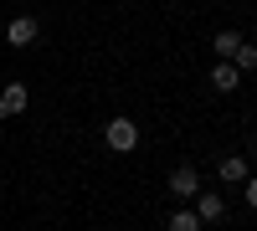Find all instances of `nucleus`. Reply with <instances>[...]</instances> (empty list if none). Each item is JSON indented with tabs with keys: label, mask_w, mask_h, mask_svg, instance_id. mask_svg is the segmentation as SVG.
Listing matches in <instances>:
<instances>
[{
	"label": "nucleus",
	"mask_w": 257,
	"mask_h": 231,
	"mask_svg": "<svg viewBox=\"0 0 257 231\" xmlns=\"http://www.w3.org/2000/svg\"><path fill=\"white\" fill-rule=\"evenodd\" d=\"M242 200L257 211V175H247V180H242Z\"/></svg>",
	"instance_id": "11"
},
{
	"label": "nucleus",
	"mask_w": 257,
	"mask_h": 231,
	"mask_svg": "<svg viewBox=\"0 0 257 231\" xmlns=\"http://www.w3.org/2000/svg\"><path fill=\"white\" fill-rule=\"evenodd\" d=\"M103 139H108V149H113V154H128V149L139 144V123H134V118H108Z\"/></svg>",
	"instance_id": "1"
},
{
	"label": "nucleus",
	"mask_w": 257,
	"mask_h": 231,
	"mask_svg": "<svg viewBox=\"0 0 257 231\" xmlns=\"http://www.w3.org/2000/svg\"><path fill=\"white\" fill-rule=\"evenodd\" d=\"M170 231H201V216L196 211H175L170 216Z\"/></svg>",
	"instance_id": "10"
},
{
	"label": "nucleus",
	"mask_w": 257,
	"mask_h": 231,
	"mask_svg": "<svg viewBox=\"0 0 257 231\" xmlns=\"http://www.w3.org/2000/svg\"><path fill=\"white\" fill-rule=\"evenodd\" d=\"M31 108V88L26 82H6V93H0V118H16Z\"/></svg>",
	"instance_id": "3"
},
{
	"label": "nucleus",
	"mask_w": 257,
	"mask_h": 231,
	"mask_svg": "<svg viewBox=\"0 0 257 231\" xmlns=\"http://www.w3.org/2000/svg\"><path fill=\"white\" fill-rule=\"evenodd\" d=\"M242 41H247L242 31H216V36H211V47H216V57H221V62H231V57H237V47H242Z\"/></svg>",
	"instance_id": "8"
},
{
	"label": "nucleus",
	"mask_w": 257,
	"mask_h": 231,
	"mask_svg": "<svg viewBox=\"0 0 257 231\" xmlns=\"http://www.w3.org/2000/svg\"><path fill=\"white\" fill-rule=\"evenodd\" d=\"M6 41H11V47H36V41H41V26H36L31 16H16L11 26H6Z\"/></svg>",
	"instance_id": "4"
},
{
	"label": "nucleus",
	"mask_w": 257,
	"mask_h": 231,
	"mask_svg": "<svg viewBox=\"0 0 257 231\" xmlns=\"http://www.w3.org/2000/svg\"><path fill=\"white\" fill-rule=\"evenodd\" d=\"M237 82H242V72L231 67V62H216V67H211V88L216 93H237Z\"/></svg>",
	"instance_id": "7"
},
{
	"label": "nucleus",
	"mask_w": 257,
	"mask_h": 231,
	"mask_svg": "<svg viewBox=\"0 0 257 231\" xmlns=\"http://www.w3.org/2000/svg\"><path fill=\"white\" fill-rule=\"evenodd\" d=\"M170 195L175 200H196L201 195V170L196 164H175V170H170Z\"/></svg>",
	"instance_id": "2"
},
{
	"label": "nucleus",
	"mask_w": 257,
	"mask_h": 231,
	"mask_svg": "<svg viewBox=\"0 0 257 231\" xmlns=\"http://www.w3.org/2000/svg\"><path fill=\"white\" fill-rule=\"evenodd\" d=\"M190 211L201 216V226H211V221H221V216H226V200H221L216 190H201V195H196V205H190Z\"/></svg>",
	"instance_id": "5"
},
{
	"label": "nucleus",
	"mask_w": 257,
	"mask_h": 231,
	"mask_svg": "<svg viewBox=\"0 0 257 231\" xmlns=\"http://www.w3.org/2000/svg\"><path fill=\"white\" fill-rule=\"evenodd\" d=\"M216 175H221V185H242V180L252 175V164H247L242 154H226V159L216 164Z\"/></svg>",
	"instance_id": "6"
},
{
	"label": "nucleus",
	"mask_w": 257,
	"mask_h": 231,
	"mask_svg": "<svg viewBox=\"0 0 257 231\" xmlns=\"http://www.w3.org/2000/svg\"><path fill=\"white\" fill-rule=\"evenodd\" d=\"M231 67H237V72H257V41H242L237 57H231Z\"/></svg>",
	"instance_id": "9"
}]
</instances>
